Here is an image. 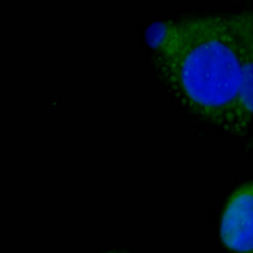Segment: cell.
Listing matches in <instances>:
<instances>
[{
    "label": "cell",
    "instance_id": "1",
    "mask_svg": "<svg viewBox=\"0 0 253 253\" xmlns=\"http://www.w3.org/2000/svg\"><path fill=\"white\" fill-rule=\"evenodd\" d=\"M158 64L182 103L233 134L240 92V59L230 13L194 16L150 29Z\"/></svg>",
    "mask_w": 253,
    "mask_h": 253
},
{
    "label": "cell",
    "instance_id": "2",
    "mask_svg": "<svg viewBox=\"0 0 253 253\" xmlns=\"http://www.w3.org/2000/svg\"><path fill=\"white\" fill-rule=\"evenodd\" d=\"M240 59V92L233 134L253 132V9L230 13Z\"/></svg>",
    "mask_w": 253,
    "mask_h": 253
},
{
    "label": "cell",
    "instance_id": "3",
    "mask_svg": "<svg viewBox=\"0 0 253 253\" xmlns=\"http://www.w3.org/2000/svg\"><path fill=\"white\" fill-rule=\"evenodd\" d=\"M220 239L234 253H253V181L237 188L222 211Z\"/></svg>",
    "mask_w": 253,
    "mask_h": 253
},
{
    "label": "cell",
    "instance_id": "4",
    "mask_svg": "<svg viewBox=\"0 0 253 253\" xmlns=\"http://www.w3.org/2000/svg\"><path fill=\"white\" fill-rule=\"evenodd\" d=\"M247 149H248V150H249V152L253 155V135H252V138H251V139H250V141H249V144H248Z\"/></svg>",
    "mask_w": 253,
    "mask_h": 253
},
{
    "label": "cell",
    "instance_id": "5",
    "mask_svg": "<svg viewBox=\"0 0 253 253\" xmlns=\"http://www.w3.org/2000/svg\"><path fill=\"white\" fill-rule=\"evenodd\" d=\"M104 253H126L125 251H118V250H113V251H108V252H104Z\"/></svg>",
    "mask_w": 253,
    "mask_h": 253
}]
</instances>
